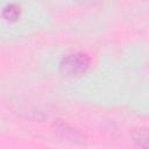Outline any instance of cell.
<instances>
[{
	"label": "cell",
	"instance_id": "cell-2",
	"mask_svg": "<svg viewBox=\"0 0 149 149\" xmlns=\"http://www.w3.org/2000/svg\"><path fill=\"white\" fill-rule=\"evenodd\" d=\"M52 127H54L55 133H57L62 139H64L69 142L83 143L85 141V135L84 134H81L78 129L71 127L70 125H68L66 122H64L62 120H55Z\"/></svg>",
	"mask_w": 149,
	"mask_h": 149
},
{
	"label": "cell",
	"instance_id": "cell-1",
	"mask_svg": "<svg viewBox=\"0 0 149 149\" xmlns=\"http://www.w3.org/2000/svg\"><path fill=\"white\" fill-rule=\"evenodd\" d=\"M90 57L84 52H73L66 55L59 63V70L64 76L79 77L90 68Z\"/></svg>",
	"mask_w": 149,
	"mask_h": 149
},
{
	"label": "cell",
	"instance_id": "cell-3",
	"mask_svg": "<svg viewBox=\"0 0 149 149\" xmlns=\"http://www.w3.org/2000/svg\"><path fill=\"white\" fill-rule=\"evenodd\" d=\"M133 141L142 149H148V130L144 127L135 128L132 130Z\"/></svg>",
	"mask_w": 149,
	"mask_h": 149
},
{
	"label": "cell",
	"instance_id": "cell-4",
	"mask_svg": "<svg viewBox=\"0 0 149 149\" xmlns=\"http://www.w3.org/2000/svg\"><path fill=\"white\" fill-rule=\"evenodd\" d=\"M2 15L5 19L7 20H17L21 15V7L16 3H8L5 8H3V12H2Z\"/></svg>",
	"mask_w": 149,
	"mask_h": 149
}]
</instances>
